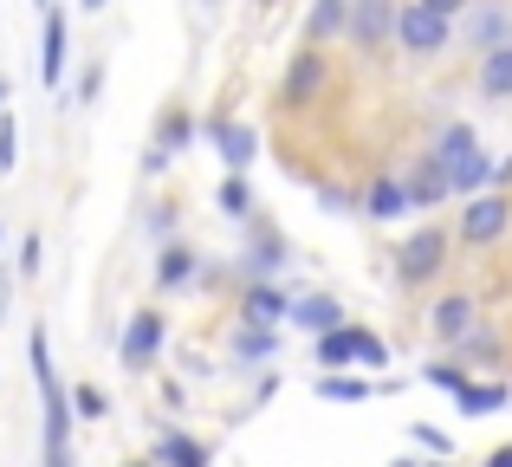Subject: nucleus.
Returning <instances> with one entry per match:
<instances>
[{
  "label": "nucleus",
  "mask_w": 512,
  "mask_h": 467,
  "mask_svg": "<svg viewBox=\"0 0 512 467\" xmlns=\"http://www.w3.org/2000/svg\"><path fill=\"white\" fill-rule=\"evenodd\" d=\"M409 435H415V442L428 448V455H454V442H448V435L435 429V422H409Z\"/></svg>",
  "instance_id": "obj_36"
},
{
  "label": "nucleus",
  "mask_w": 512,
  "mask_h": 467,
  "mask_svg": "<svg viewBox=\"0 0 512 467\" xmlns=\"http://www.w3.org/2000/svg\"><path fill=\"white\" fill-rule=\"evenodd\" d=\"M396 46L409 52V59H441V52L454 46V20L435 7H422V0H396Z\"/></svg>",
  "instance_id": "obj_3"
},
{
  "label": "nucleus",
  "mask_w": 512,
  "mask_h": 467,
  "mask_svg": "<svg viewBox=\"0 0 512 467\" xmlns=\"http://www.w3.org/2000/svg\"><path fill=\"white\" fill-rule=\"evenodd\" d=\"M286 325L305 331V338H318V331L344 325V305L331 299V292H299V299H286Z\"/></svg>",
  "instance_id": "obj_13"
},
{
  "label": "nucleus",
  "mask_w": 512,
  "mask_h": 467,
  "mask_svg": "<svg viewBox=\"0 0 512 467\" xmlns=\"http://www.w3.org/2000/svg\"><path fill=\"white\" fill-rule=\"evenodd\" d=\"M33 7H46V0H33Z\"/></svg>",
  "instance_id": "obj_48"
},
{
  "label": "nucleus",
  "mask_w": 512,
  "mask_h": 467,
  "mask_svg": "<svg viewBox=\"0 0 512 467\" xmlns=\"http://www.w3.org/2000/svg\"><path fill=\"white\" fill-rule=\"evenodd\" d=\"M506 396H512L506 383H474V377H467L461 390H454V409H461V416H500Z\"/></svg>",
  "instance_id": "obj_23"
},
{
  "label": "nucleus",
  "mask_w": 512,
  "mask_h": 467,
  "mask_svg": "<svg viewBox=\"0 0 512 467\" xmlns=\"http://www.w3.org/2000/svg\"><path fill=\"white\" fill-rule=\"evenodd\" d=\"M39 467H78V461H72V448H65V455H46Z\"/></svg>",
  "instance_id": "obj_41"
},
{
  "label": "nucleus",
  "mask_w": 512,
  "mask_h": 467,
  "mask_svg": "<svg viewBox=\"0 0 512 467\" xmlns=\"http://www.w3.org/2000/svg\"><path fill=\"white\" fill-rule=\"evenodd\" d=\"M312 364L318 370H350V364H357V351H350V318L312 338Z\"/></svg>",
  "instance_id": "obj_24"
},
{
  "label": "nucleus",
  "mask_w": 512,
  "mask_h": 467,
  "mask_svg": "<svg viewBox=\"0 0 512 467\" xmlns=\"http://www.w3.org/2000/svg\"><path fill=\"white\" fill-rule=\"evenodd\" d=\"M318 208H325V215H350V208H357V195L338 189V182H325V189H318Z\"/></svg>",
  "instance_id": "obj_37"
},
{
  "label": "nucleus",
  "mask_w": 512,
  "mask_h": 467,
  "mask_svg": "<svg viewBox=\"0 0 512 467\" xmlns=\"http://www.w3.org/2000/svg\"><path fill=\"white\" fill-rule=\"evenodd\" d=\"M175 228H182V208H175V202H150V215H143V234L163 247V240H175Z\"/></svg>",
  "instance_id": "obj_30"
},
{
  "label": "nucleus",
  "mask_w": 512,
  "mask_h": 467,
  "mask_svg": "<svg viewBox=\"0 0 512 467\" xmlns=\"http://www.w3.org/2000/svg\"><path fill=\"white\" fill-rule=\"evenodd\" d=\"M286 299H292V292L279 286V279H247V292H240V318H247V325H286Z\"/></svg>",
  "instance_id": "obj_15"
},
{
  "label": "nucleus",
  "mask_w": 512,
  "mask_h": 467,
  "mask_svg": "<svg viewBox=\"0 0 512 467\" xmlns=\"http://www.w3.org/2000/svg\"><path fill=\"white\" fill-rule=\"evenodd\" d=\"M389 39H396V0H350L344 13V46L363 59H383Z\"/></svg>",
  "instance_id": "obj_4"
},
{
  "label": "nucleus",
  "mask_w": 512,
  "mask_h": 467,
  "mask_svg": "<svg viewBox=\"0 0 512 467\" xmlns=\"http://www.w3.org/2000/svg\"><path fill=\"white\" fill-rule=\"evenodd\" d=\"M214 208H221L227 221H253V208H260V202H253V182L227 169V176L214 182Z\"/></svg>",
  "instance_id": "obj_26"
},
{
  "label": "nucleus",
  "mask_w": 512,
  "mask_h": 467,
  "mask_svg": "<svg viewBox=\"0 0 512 467\" xmlns=\"http://www.w3.org/2000/svg\"><path fill=\"white\" fill-rule=\"evenodd\" d=\"M253 7H279V0H253Z\"/></svg>",
  "instance_id": "obj_45"
},
{
  "label": "nucleus",
  "mask_w": 512,
  "mask_h": 467,
  "mask_svg": "<svg viewBox=\"0 0 512 467\" xmlns=\"http://www.w3.org/2000/svg\"><path fill=\"white\" fill-rule=\"evenodd\" d=\"M506 228H512V195L506 189H480V195L461 202V228H454V240H461V247H493Z\"/></svg>",
  "instance_id": "obj_6"
},
{
  "label": "nucleus",
  "mask_w": 512,
  "mask_h": 467,
  "mask_svg": "<svg viewBox=\"0 0 512 467\" xmlns=\"http://www.w3.org/2000/svg\"><path fill=\"white\" fill-rule=\"evenodd\" d=\"M227 351H234V364H273L279 357V325H247V318H240L234 338H227Z\"/></svg>",
  "instance_id": "obj_19"
},
{
  "label": "nucleus",
  "mask_w": 512,
  "mask_h": 467,
  "mask_svg": "<svg viewBox=\"0 0 512 467\" xmlns=\"http://www.w3.org/2000/svg\"><path fill=\"white\" fill-rule=\"evenodd\" d=\"M402 195H409V215H428V208H441V202H454L448 195V169L435 163V156H409V176H402Z\"/></svg>",
  "instance_id": "obj_12"
},
{
  "label": "nucleus",
  "mask_w": 512,
  "mask_h": 467,
  "mask_svg": "<svg viewBox=\"0 0 512 467\" xmlns=\"http://www.w3.org/2000/svg\"><path fill=\"white\" fill-rule=\"evenodd\" d=\"M422 377L435 383V390H448V396H454V390H461V383H467V364H461V357H448V364H428Z\"/></svg>",
  "instance_id": "obj_35"
},
{
  "label": "nucleus",
  "mask_w": 512,
  "mask_h": 467,
  "mask_svg": "<svg viewBox=\"0 0 512 467\" xmlns=\"http://www.w3.org/2000/svg\"><path fill=\"white\" fill-rule=\"evenodd\" d=\"M150 461L156 467H214V455L195 442V435H182V429H163V435H156V442H150Z\"/></svg>",
  "instance_id": "obj_20"
},
{
  "label": "nucleus",
  "mask_w": 512,
  "mask_h": 467,
  "mask_svg": "<svg viewBox=\"0 0 512 467\" xmlns=\"http://www.w3.org/2000/svg\"><path fill=\"white\" fill-rule=\"evenodd\" d=\"M201 137L214 143L221 169H234V176H247V169H253V156H260V130H253L247 117H227V111H214V117H201Z\"/></svg>",
  "instance_id": "obj_10"
},
{
  "label": "nucleus",
  "mask_w": 512,
  "mask_h": 467,
  "mask_svg": "<svg viewBox=\"0 0 512 467\" xmlns=\"http://www.w3.org/2000/svg\"><path fill=\"white\" fill-rule=\"evenodd\" d=\"M363 215H370V221H402V215H409V195H402V176H376L370 182V189H363Z\"/></svg>",
  "instance_id": "obj_21"
},
{
  "label": "nucleus",
  "mask_w": 512,
  "mask_h": 467,
  "mask_svg": "<svg viewBox=\"0 0 512 467\" xmlns=\"http://www.w3.org/2000/svg\"><path fill=\"white\" fill-rule=\"evenodd\" d=\"M0 240H7V228H0Z\"/></svg>",
  "instance_id": "obj_49"
},
{
  "label": "nucleus",
  "mask_w": 512,
  "mask_h": 467,
  "mask_svg": "<svg viewBox=\"0 0 512 467\" xmlns=\"http://www.w3.org/2000/svg\"><path fill=\"white\" fill-rule=\"evenodd\" d=\"M39 266H46V240L26 234V240H20V260H13V273H20V279H39Z\"/></svg>",
  "instance_id": "obj_34"
},
{
  "label": "nucleus",
  "mask_w": 512,
  "mask_h": 467,
  "mask_svg": "<svg viewBox=\"0 0 512 467\" xmlns=\"http://www.w3.org/2000/svg\"><path fill=\"white\" fill-rule=\"evenodd\" d=\"M487 467H512V442H506V448H493V455H487Z\"/></svg>",
  "instance_id": "obj_40"
},
{
  "label": "nucleus",
  "mask_w": 512,
  "mask_h": 467,
  "mask_svg": "<svg viewBox=\"0 0 512 467\" xmlns=\"http://www.w3.org/2000/svg\"><path fill=\"white\" fill-rule=\"evenodd\" d=\"M163 344H169V312L143 305V312H130L124 338H117V364H124L130 377H143V370H150L156 357H163Z\"/></svg>",
  "instance_id": "obj_5"
},
{
  "label": "nucleus",
  "mask_w": 512,
  "mask_h": 467,
  "mask_svg": "<svg viewBox=\"0 0 512 467\" xmlns=\"http://www.w3.org/2000/svg\"><path fill=\"white\" fill-rule=\"evenodd\" d=\"M188 143H201V117L188 111V104H169V111L156 117V137H150V150H143V176H163V169H169L175 156L188 150Z\"/></svg>",
  "instance_id": "obj_8"
},
{
  "label": "nucleus",
  "mask_w": 512,
  "mask_h": 467,
  "mask_svg": "<svg viewBox=\"0 0 512 467\" xmlns=\"http://www.w3.org/2000/svg\"><path fill=\"white\" fill-rule=\"evenodd\" d=\"M331 91V52L312 46V39H299V52L286 59V72H279V111H312V104H325Z\"/></svg>",
  "instance_id": "obj_1"
},
{
  "label": "nucleus",
  "mask_w": 512,
  "mask_h": 467,
  "mask_svg": "<svg viewBox=\"0 0 512 467\" xmlns=\"http://www.w3.org/2000/svg\"><path fill=\"white\" fill-rule=\"evenodd\" d=\"M474 85H480V98H487V104H512V39H506V46H493V52H480Z\"/></svg>",
  "instance_id": "obj_18"
},
{
  "label": "nucleus",
  "mask_w": 512,
  "mask_h": 467,
  "mask_svg": "<svg viewBox=\"0 0 512 467\" xmlns=\"http://www.w3.org/2000/svg\"><path fill=\"white\" fill-rule=\"evenodd\" d=\"M350 351H357V370H383L389 364V344L376 338L370 325H350Z\"/></svg>",
  "instance_id": "obj_29"
},
{
  "label": "nucleus",
  "mask_w": 512,
  "mask_h": 467,
  "mask_svg": "<svg viewBox=\"0 0 512 467\" xmlns=\"http://www.w3.org/2000/svg\"><path fill=\"white\" fill-rule=\"evenodd\" d=\"M480 325V305L467 299V292H448V299H435L428 305V331H435L441 344H454V338H467V331Z\"/></svg>",
  "instance_id": "obj_14"
},
{
  "label": "nucleus",
  "mask_w": 512,
  "mask_h": 467,
  "mask_svg": "<svg viewBox=\"0 0 512 467\" xmlns=\"http://www.w3.org/2000/svg\"><path fill=\"white\" fill-rule=\"evenodd\" d=\"M500 351V338H493V331H467V338H454V357H461V364H487V357Z\"/></svg>",
  "instance_id": "obj_32"
},
{
  "label": "nucleus",
  "mask_w": 512,
  "mask_h": 467,
  "mask_svg": "<svg viewBox=\"0 0 512 467\" xmlns=\"http://www.w3.org/2000/svg\"><path fill=\"white\" fill-rule=\"evenodd\" d=\"M422 7H435V13H448V20H461V13L474 7V0H422Z\"/></svg>",
  "instance_id": "obj_38"
},
{
  "label": "nucleus",
  "mask_w": 512,
  "mask_h": 467,
  "mask_svg": "<svg viewBox=\"0 0 512 467\" xmlns=\"http://www.w3.org/2000/svg\"><path fill=\"white\" fill-rule=\"evenodd\" d=\"M78 7H85V13H104V7H111V0H78Z\"/></svg>",
  "instance_id": "obj_42"
},
{
  "label": "nucleus",
  "mask_w": 512,
  "mask_h": 467,
  "mask_svg": "<svg viewBox=\"0 0 512 467\" xmlns=\"http://www.w3.org/2000/svg\"><path fill=\"white\" fill-rule=\"evenodd\" d=\"M13 163H20V117L13 104H0V176H13Z\"/></svg>",
  "instance_id": "obj_31"
},
{
  "label": "nucleus",
  "mask_w": 512,
  "mask_h": 467,
  "mask_svg": "<svg viewBox=\"0 0 512 467\" xmlns=\"http://www.w3.org/2000/svg\"><path fill=\"white\" fill-rule=\"evenodd\" d=\"M396 467H422V461H396Z\"/></svg>",
  "instance_id": "obj_47"
},
{
  "label": "nucleus",
  "mask_w": 512,
  "mask_h": 467,
  "mask_svg": "<svg viewBox=\"0 0 512 467\" xmlns=\"http://www.w3.org/2000/svg\"><path fill=\"white\" fill-rule=\"evenodd\" d=\"M441 169H448V195H461V202H467V195H480V189H493V156L480 150V143H474V150H461L454 163H441Z\"/></svg>",
  "instance_id": "obj_17"
},
{
  "label": "nucleus",
  "mask_w": 512,
  "mask_h": 467,
  "mask_svg": "<svg viewBox=\"0 0 512 467\" xmlns=\"http://www.w3.org/2000/svg\"><path fill=\"white\" fill-rule=\"evenodd\" d=\"M422 467H454V461H448V455H435V461H422Z\"/></svg>",
  "instance_id": "obj_44"
},
{
  "label": "nucleus",
  "mask_w": 512,
  "mask_h": 467,
  "mask_svg": "<svg viewBox=\"0 0 512 467\" xmlns=\"http://www.w3.org/2000/svg\"><path fill=\"white\" fill-rule=\"evenodd\" d=\"M474 124H467V117H448V124L435 130V137H428V156H435V163H454V156L461 150H474Z\"/></svg>",
  "instance_id": "obj_27"
},
{
  "label": "nucleus",
  "mask_w": 512,
  "mask_h": 467,
  "mask_svg": "<svg viewBox=\"0 0 512 467\" xmlns=\"http://www.w3.org/2000/svg\"><path fill=\"white\" fill-rule=\"evenodd\" d=\"M370 396H376V383L363 377V370L357 377H350V370H325V377H318V403H370Z\"/></svg>",
  "instance_id": "obj_25"
},
{
  "label": "nucleus",
  "mask_w": 512,
  "mask_h": 467,
  "mask_svg": "<svg viewBox=\"0 0 512 467\" xmlns=\"http://www.w3.org/2000/svg\"><path fill=\"white\" fill-rule=\"evenodd\" d=\"M130 467H156V461H130Z\"/></svg>",
  "instance_id": "obj_46"
},
{
  "label": "nucleus",
  "mask_w": 512,
  "mask_h": 467,
  "mask_svg": "<svg viewBox=\"0 0 512 467\" xmlns=\"http://www.w3.org/2000/svg\"><path fill=\"white\" fill-rule=\"evenodd\" d=\"M286 260H292V240L279 234L273 221L253 215V221H247V247H240L234 273H240V279H279V273H286Z\"/></svg>",
  "instance_id": "obj_9"
},
{
  "label": "nucleus",
  "mask_w": 512,
  "mask_h": 467,
  "mask_svg": "<svg viewBox=\"0 0 512 467\" xmlns=\"http://www.w3.org/2000/svg\"><path fill=\"white\" fill-rule=\"evenodd\" d=\"M448 253H454V228H441V221H422L409 240L396 247V279L402 286H428V279L448 273Z\"/></svg>",
  "instance_id": "obj_2"
},
{
  "label": "nucleus",
  "mask_w": 512,
  "mask_h": 467,
  "mask_svg": "<svg viewBox=\"0 0 512 467\" xmlns=\"http://www.w3.org/2000/svg\"><path fill=\"white\" fill-rule=\"evenodd\" d=\"M512 182V156H493V189H506Z\"/></svg>",
  "instance_id": "obj_39"
},
{
  "label": "nucleus",
  "mask_w": 512,
  "mask_h": 467,
  "mask_svg": "<svg viewBox=\"0 0 512 467\" xmlns=\"http://www.w3.org/2000/svg\"><path fill=\"white\" fill-rule=\"evenodd\" d=\"M65 396H72V422H91V429H98V422L111 416V396H104L98 383H72Z\"/></svg>",
  "instance_id": "obj_28"
},
{
  "label": "nucleus",
  "mask_w": 512,
  "mask_h": 467,
  "mask_svg": "<svg viewBox=\"0 0 512 467\" xmlns=\"http://www.w3.org/2000/svg\"><path fill=\"white\" fill-rule=\"evenodd\" d=\"M512 39V13L500 7V0H474V7L461 13V46L467 52H493Z\"/></svg>",
  "instance_id": "obj_11"
},
{
  "label": "nucleus",
  "mask_w": 512,
  "mask_h": 467,
  "mask_svg": "<svg viewBox=\"0 0 512 467\" xmlns=\"http://www.w3.org/2000/svg\"><path fill=\"white\" fill-rule=\"evenodd\" d=\"M195 273H201L195 247H182V240H163V247H156V292H188Z\"/></svg>",
  "instance_id": "obj_16"
},
{
  "label": "nucleus",
  "mask_w": 512,
  "mask_h": 467,
  "mask_svg": "<svg viewBox=\"0 0 512 467\" xmlns=\"http://www.w3.org/2000/svg\"><path fill=\"white\" fill-rule=\"evenodd\" d=\"M65 65H72V13H65L59 0H46V7H39V85L59 91Z\"/></svg>",
  "instance_id": "obj_7"
},
{
  "label": "nucleus",
  "mask_w": 512,
  "mask_h": 467,
  "mask_svg": "<svg viewBox=\"0 0 512 467\" xmlns=\"http://www.w3.org/2000/svg\"><path fill=\"white\" fill-rule=\"evenodd\" d=\"M13 98V85H7V72H0V104H7Z\"/></svg>",
  "instance_id": "obj_43"
},
{
  "label": "nucleus",
  "mask_w": 512,
  "mask_h": 467,
  "mask_svg": "<svg viewBox=\"0 0 512 467\" xmlns=\"http://www.w3.org/2000/svg\"><path fill=\"white\" fill-rule=\"evenodd\" d=\"M344 13H350V0H312V7H305V33L299 39H312V46L344 39Z\"/></svg>",
  "instance_id": "obj_22"
},
{
  "label": "nucleus",
  "mask_w": 512,
  "mask_h": 467,
  "mask_svg": "<svg viewBox=\"0 0 512 467\" xmlns=\"http://www.w3.org/2000/svg\"><path fill=\"white\" fill-rule=\"evenodd\" d=\"M98 98H104V59H85L78 85H72V104H98Z\"/></svg>",
  "instance_id": "obj_33"
}]
</instances>
